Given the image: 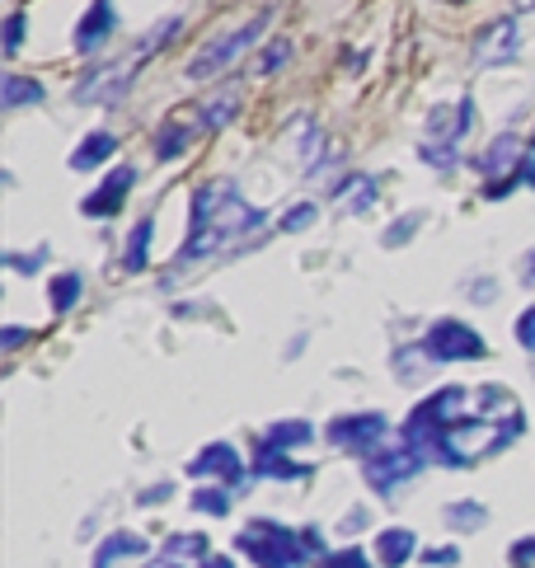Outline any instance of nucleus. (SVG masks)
<instances>
[{"label": "nucleus", "instance_id": "1", "mask_svg": "<svg viewBox=\"0 0 535 568\" xmlns=\"http://www.w3.org/2000/svg\"><path fill=\"white\" fill-rule=\"evenodd\" d=\"M465 404H470L465 385H446V390L428 395L404 423V442L418 446L423 456H437L451 470H474L484 456H498L503 446L517 442L521 428H526V414H521V404L512 400L507 385L479 390V404H484L479 418H460Z\"/></svg>", "mask_w": 535, "mask_h": 568}, {"label": "nucleus", "instance_id": "2", "mask_svg": "<svg viewBox=\"0 0 535 568\" xmlns=\"http://www.w3.org/2000/svg\"><path fill=\"white\" fill-rule=\"evenodd\" d=\"M263 226H268V216L259 207H249L240 198V188L226 184V179H212V184H202L193 193V202H188V240L174 254V268L207 259L226 240H235V235H245V231H263Z\"/></svg>", "mask_w": 535, "mask_h": 568}, {"label": "nucleus", "instance_id": "3", "mask_svg": "<svg viewBox=\"0 0 535 568\" xmlns=\"http://www.w3.org/2000/svg\"><path fill=\"white\" fill-rule=\"evenodd\" d=\"M235 545L259 568H301L320 550V531H287L277 522H254L235 536Z\"/></svg>", "mask_w": 535, "mask_h": 568}, {"label": "nucleus", "instance_id": "4", "mask_svg": "<svg viewBox=\"0 0 535 568\" xmlns=\"http://www.w3.org/2000/svg\"><path fill=\"white\" fill-rule=\"evenodd\" d=\"M423 470V451L409 442L390 446V451H367V465H362V475L376 493H395L404 479H413Z\"/></svg>", "mask_w": 535, "mask_h": 568}, {"label": "nucleus", "instance_id": "5", "mask_svg": "<svg viewBox=\"0 0 535 568\" xmlns=\"http://www.w3.org/2000/svg\"><path fill=\"white\" fill-rule=\"evenodd\" d=\"M263 24H268V15H254L249 24H240L235 33H226V38L207 43L198 57L188 62V80H207V76H216V71H226V66L235 62V57H240V52H245V47L263 33Z\"/></svg>", "mask_w": 535, "mask_h": 568}, {"label": "nucleus", "instance_id": "6", "mask_svg": "<svg viewBox=\"0 0 535 568\" xmlns=\"http://www.w3.org/2000/svg\"><path fill=\"white\" fill-rule=\"evenodd\" d=\"M423 353L432 362H479L484 357V338L474 334L465 320H437L423 338Z\"/></svg>", "mask_w": 535, "mask_h": 568}, {"label": "nucleus", "instance_id": "7", "mask_svg": "<svg viewBox=\"0 0 535 568\" xmlns=\"http://www.w3.org/2000/svg\"><path fill=\"white\" fill-rule=\"evenodd\" d=\"M517 52H521V24H517V15L493 19L489 29L474 38V66H507V62H517Z\"/></svg>", "mask_w": 535, "mask_h": 568}, {"label": "nucleus", "instance_id": "8", "mask_svg": "<svg viewBox=\"0 0 535 568\" xmlns=\"http://www.w3.org/2000/svg\"><path fill=\"white\" fill-rule=\"evenodd\" d=\"M385 414H343L329 423V442L348 446V451H367V446H381L385 437Z\"/></svg>", "mask_w": 535, "mask_h": 568}, {"label": "nucleus", "instance_id": "9", "mask_svg": "<svg viewBox=\"0 0 535 568\" xmlns=\"http://www.w3.org/2000/svg\"><path fill=\"white\" fill-rule=\"evenodd\" d=\"M188 475L198 479H221V484H240V475H245V465H240V451L230 442H207L188 461Z\"/></svg>", "mask_w": 535, "mask_h": 568}, {"label": "nucleus", "instance_id": "10", "mask_svg": "<svg viewBox=\"0 0 535 568\" xmlns=\"http://www.w3.org/2000/svg\"><path fill=\"white\" fill-rule=\"evenodd\" d=\"M474 127V104L470 99H460L456 108H432L428 113V146H451V151H456L460 141H465V132H470Z\"/></svg>", "mask_w": 535, "mask_h": 568}, {"label": "nucleus", "instance_id": "11", "mask_svg": "<svg viewBox=\"0 0 535 568\" xmlns=\"http://www.w3.org/2000/svg\"><path fill=\"white\" fill-rule=\"evenodd\" d=\"M132 184H137V169L118 165L104 179V184L94 188L90 198L80 202V207H85V216H113V212H123V202H127V193H132Z\"/></svg>", "mask_w": 535, "mask_h": 568}, {"label": "nucleus", "instance_id": "12", "mask_svg": "<svg viewBox=\"0 0 535 568\" xmlns=\"http://www.w3.org/2000/svg\"><path fill=\"white\" fill-rule=\"evenodd\" d=\"M123 90H127L123 66H99V71H90L71 94H76L80 104H113V99H123Z\"/></svg>", "mask_w": 535, "mask_h": 568}, {"label": "nucleus", "instance_id": "13", "mask_svg": "<svg viewBox=\"0 0 535 568\" xmlns=\"http://www.w3.org/2000/svg\"><path fill=\"white\" fill-rule=\"evenodd\" d=\"M113 24H118V5H113V0H94L90 15L76 24V47L85 52V57H90L94 47H99L108 33H113Z\"/></svg>", "mask_w": 535, "mask_h": 568}, {"label": "nucleus", "instance_id": "14", "mask_svg": "<svg viewBox=\"0 0 535 568\" xmlns=\"http://www.w3.org/2000/svg\"><path fill=\"white\" fill-rule=\"evenodd\" d=\"M376 554H381L385 568L409 564L413 554H418V536H413V531H404V526H390V531H381V536H376Z\"/></svg>", "mask_w": 535, "mask_h": 568}, {"label": "nucleus", "instance_id": "15", "mask_svg": "<svg viewBox=\"0 0 535 568\" xmlns=\"http://www.w3.org/2000/svg\"><path fill=\"white\" fill-rule=\"evenodd\" d=\"M376 179L371 174H352V179H343V184L334 188V202H338V212H367L371 202H376Z\"/></svg>", "mask_w": 535, "mask_h": 568}, {"label": "nucleus", "instance_id": "16", "mask_svg": "<svg viewBox=\"0 0 535 568\" xmlns=\"http://www.w3.org/2000/svg\"><path fill=\"white\" fill-rule=\"evenodd\" d=\"M254 475H268V479H306L310 465H296L282 451V446H263L259 442V461H254Z\"/></svg>", "mask_w": 535, "mask_h": 568}, {"label": "nucleus", "instance_id": "17", "mask_svg": "<svg viewBox=\"0 0 535 568\" xmlns=\"http://www.w3.org/2000/svg\"><path fill=\"white\" fill-rule=\"evenodd\" d=\"M113 151H118V137H113V132H90V137H85L76 151H71V169H76V174H85V169L104 165Z\"/></svg>", "mask_w": 535, "mask_h": 568}, {"label": "nucleus", "instance_id": "18", "mask_svg": "<svg viewBox=\"0 0 535 568\" xmlns=\"http://www.w3.org/2000/svg\"><path fill=\"white\" fill-rule=\"evenodd\" d=\"M127 554H146V540L132 536V531H113V536L99 545V554H94V568H113L118 559H127Z\"/></svg>", "mask_w": 535, "mask_h": 568}, {"label": "nucleus", "instance_id": "19", "mask_svg": "<svg viewBox=\"0 0 535 568\" xmlns=\"http://www.w3.org/2000/svg\"><path fill=\"white\" fill-rule=\"evenodd\" d=\"M235 113H240V90H235V85H226V90L216 94L212 104L202 108V127H207V132H221V127L235 123Z\"/></svg>", "mask_w": 535, "mask_h": 568}, {"label": "nucleus", "instance_id": "20", "mask_svg": "<svg viewBox=\"0 0 535 568\" xmlns=\"http://www.w3.org/2000/svg\"><path fill=\"white\" fill-rule=\"evenodd\" d=\"M43 85L38 80H24V76H5L0 80V104L5 108H24V104H43Z\"/></svg>", "mask_w": 535, "mask_h": 568}, {"label": "nucleus", "instance_id": "21", "mask_svg": "<svg viewBox=\"0 0 535 568\" xmlns=\"http://www.w3.org/2000/svg\"><path fill=\"white\" fill-rule=\"evenodd\" d=\"M310 437H315V428H310L306 418H287V423H273V428L263 432V446H306Z\"/></svg>", "mask_w": 535, "mask_h": 568}, {"label": "nucleus", "instance_id": "22", "mask_svg": "<svg viewBox=\"0 0 535 568\" xmlns=\"http://www.w3.org/2000/svg\"><path fill=\"white\" fill-rule=\"evenodd\" d=\"M151 240H155V221L146 216V221H137V231L127 235V254H123L127 273H141V268H146V249H151Z\"/></svg>", "mask_w": 535, "mask_h": 568}, {"label": "nucleus", "instance_id": "23", "mask_svg": "<svg viewBox=\"0 0 535 568\" xmlns=\"http://www.w3.org/2000/svg\"><path fill=\"white\" fill-rule=\"evenodd\" d=\"M512 155H521V141L512 137V132H507V137H498V141L489 146V151L479 155V169H484V174H503Z\"/></svg>", "mask_w": 535, "mask_h": 568}, {"label": "nucleus", "instance_id": "24", "mask_svg": "<svg viewBox=\"0 0 535 568\" xmlns=\"http://www.w3.org/2000/svg\"><path fill=\"white\" fill-rule=\"evenodd\" d=\"M484 522H489V507L484 503H470V498H465V503L446 507V526H456V531H474V526H484Z\"/></svg>", "mask_w": 535, "mask_h": 568}, {"label": "nucleus", "instance_id": "25", "mask_svg": "<svg viewBox=\"0 0 535 568\" xmlns=\"http://www.w3.org/2000/svg\"><path fill=\"white\" fill-rule=\"evenodd\" d=\"M80 292H85V282H80V273H62L52 277V287H47V296H52V310H71L80 301Z\"/></svg>", "mask_w": 535, "mask_h": 568}, {"label": "nucleus", "instance_id": "26", "mask_svg": "<svg viewBox=\"0 0 535 568\" xmlns=\"http://www.w3.org/2000/svg\"><path fill=\"white\" fill-rule=\"evenodd\" d=\"M188 137H193V132H188L184 123H165V132L155 137V160H174V155H184Z\"/></svg>", "mask_w": 535, "mask_h": 568}, {"label": "nucleus", "instance_id": "27", "mask_svg": "<svg viewBox=\"0 0 535 568\" xmlns=\"http://www.w3.org/2000/svg\"><path fill=\"white\" fill-rule=\"evenodd\" d=\"M193 507L207 512V517H226L230 512V484H221V489H198L193 493Z\"/></svg>", "mask_w": 535, "mask_h": 568}, {"label": "nucleus", "instance_id": "28", "mask_svg": "<svg viewBox=\"0 0 535 568\" xmlns=\"http://www.w3.org/2000/svg\"><path fill=\"white\" fill-rule=\"evenodd\" d=\"M287 62H291V38H273L268 52L259 57V76H273V71H282Z\"/></svg>", "mask_w": 535, "mask_h": 568}, {"label": "nucleus", "instance_id": "29", "mask_svg": "<svg viewBox=\"0 0 535 568\" xmlns=\"http://www.w3.org/2000/svg\"><path fill=\"white\" fill-rule=\"evenodd\" d=\"M169 554H188V559H207V536L198 531H184V536H169Z\"/></svg>", "mask_w": 535, "mask_h": 568}, {"label": "nucleus", "instance_id": "30", "mask_svg": "<svg viewBox=\"0 0 535 568\" xmlns=\"http://www.w3.org/2000/svg\"><path fill=\"white\" fill-rule=\"evenodd\" d=\"M315 226V202H301V207H291L287 216H282V231L296 235V231H310Z\"/></svg>", "mask_w": 535, "mask_h": 568}, {"label": "nucleus", "instance_id": "31", "mask_svg": "<svg viewBox=\"0 0 535 568\" xmlns=\"http://www.w3.org/2000/svg\"><path fill=\"white\" fill-rule=\"evenodd\" d=\"M418 226H423V216H418V212L399 216L395 226H390V231H385V245H390V249H399V245H404V240H409L413 231H418Z\"/></svg>", "mask_w": 535, "mask_h": 568}, {"label": "nucleus", "instance_id": "32", "mask_svg": "<svg viewBox=\"0 0 535 568\" xmlns=\"http://www.w3.org/2000/svg\"><path fill=\"white\" fill-rule=\"evenodd\" d=\"M507 564L512 568H535V536H521L512 550H507Z\"/></svg>", "mask_w": 535, "mask_h": 568}, {"label": "nucleus", "instance_id": "33", "mask_svg": "<svg viewBox=\"0 0 535 568\" xmlns=\"http://www.w3.org/2000/svg\"><path fill=\"white\" fill-rule=\"evenodd\" d=\"M174 29H179V19H165V24H160L155 33H146V38H141V47H137V52H141V62H146V57H155V47L165 43V38H169Z\"/></svg>", "mask_w": 535, "mask_h": 568}, {"label": "nucleus", "instance_id": "34", "mask_svg": "<svg viewBox=\"0 0 535 568\" xmlns=\"http://www.w3.org/2000/svg\"><path fill=\"white\" fill-rule=\"evenodd\" d=\"M43 259H47V249L38 245L33 254H5V268H15V273H33V268H38Z\"/></svg>", "mask_w": 535, "mask_h": 568}, {"label": "nucleus", "instance_id": "35", "mask_svg": "<svg viewBox=\"0 0 535 568\" xmlns=\"http://www.w3.org/2000/svg\"><path fill=\"white\" fill-rule=\"evenodd\" d=\"M324 568H371V564H367V554L357 550V545H348L343 554H334V559H324Z\"/></svg>", "mask_w": 535, "mask_h": 568}, {"label": "nucleus", "instance_id": "36", "mask_svg": "<svg viewBox=\"0 0 535 568\" xmlns=\"http://www.w3.org/2000/svg\"><path fill=\"white\" fill-rule=\"evenodd\" d=\"M19 38H24V15H10L5 19V57L19 52Z\"/></svg>", "mask_w": 535, "mask_h": 568}, {"label": "nucleus", "instance_id": "37", "mask_svg": "<svg viewBox=\"0 0 535 568\" xmlns=\"http://www.w3.org/2000/svg\"><path fill=\"white\" fill-rule=\"evenodd\" d=\"M517 343H521V348H535V306L517 320Z\"/></svg>", "mask_w": 535, "mask_h": 568}, {"label": "nucleus", "instance_id": "38", "mask_svg": "<svg viewBox=\"0 0 535 568\" xmlns=\"http://www.w3.org/2000/svg\"><path fill=\"white\" fill-rule=\"evenodd\" d=\"M423 559H428L432 568H446V564L456 568V564H460V550H456V545H451V550H428V554H423Z\"/></svg>", "mask_w": 535, "mask_h": 568}, {"label": "nucleus", "instance_id": "39", "mask_svg": "<svg viewBox=\"0 0 535 568\" xmlns=\"http://www.w3.org/2000/svg\"><path fill=\"white\" fill-rule=\"evenodd\" d=\"M24 338H29V329H5V334H0V348L10 353V348H19Z\"/></svg>", "mask_w": 535, "mask_h": 568}, {"label": "nucleus", "instance_id": "40", "mask_svg": "<svg viewBox=\"0 0 535 568\" xmlns=\"http://www.w3.org/2000/svg\"><path fill=\"white\" fill-rule=\"evenodd\" d=\"M169 493H174V489H169V484H155V489H146V493H141V503L151 507V503H160V498H169Z\"/></svg>", "mask_w": 535, "mask_h": 568}, {"label": "nucleus", "instance_id": "41", "mask_svg": "<svg viewBox=\"0 0 535 568\" xmlns=\"http://www.w3.org/2000/svg\"><path fill=\"white\" fill-rule=\"evenodd\" d=\"M198 568H235L226 559V554H207V559H198Z\"/></svg>", "mask_w": 535, "mask_h": 568}, {"label": "nucleus", "instance_id": "42", "mask_svg": "<svg viewBox=\"0 0 535 568\" xmlns=\"http://www.w3.org/2000/svg\"><path fill=\"white\" fill-rule=\"evenodd\" d=\"M521 268H526V282H535V249L526 254V263H521Z\"/></svg>", "mask_w": 535, "mask_h": 568}, {"label": "nucleus", "instance_id": "43", "mask_svg": "<svg viewBox=\"0 0 535 568\" xmlns=\"http://www.w3.org/2000/svg\"><path fill=\"white\" fill-rule=\"evenodd\" d=\"M146 568H179V564H174V559H151Z\"/></svg>", "mask_w": 535, "mask_h": 568}]
</instances>
